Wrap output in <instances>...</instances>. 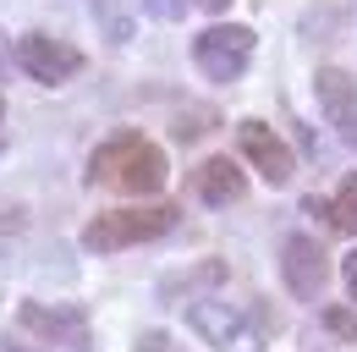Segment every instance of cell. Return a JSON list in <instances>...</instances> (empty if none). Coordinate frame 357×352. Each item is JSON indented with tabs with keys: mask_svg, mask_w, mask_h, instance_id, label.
I'll return each instance as SVG.
<instances>
[{
	"mask_svg": "<svg viewBox=\"0 0 357 352\" xmlns=\"http://www.w3.org/2000/svg\"><path fill=\"white\" fill-rule=\"evenodd\" d=\"M17 61H22V72L33 83H45V88H61L83 72V50H72V44L55 39V34H28V39L17 44Z\"/></svg>",
	"mask_w": 357,
	"mask_h": 352,
	"instance_id": "cell-5",
	"label": "cell"
},
{
	"mask_svg": "<svg viewBox=\"0 0 357 352\" xmlns=\"http://www.w3.org/2000/svg\"><path fill=\"white\" fill-rule=\"evenodd\" d=\"M187 325H192V336H204V347H215V352H264V330L242 308L192 298L187 303Z\"/></svg>",
	"mask_w": 357,
	"mask_h": 352,
	"instance_id": "cell-3",
	"label": "cell"
},
{
	"mask_svg": "<svg viewBox=\"0 0 357 352\" xmlns=\"http://www.w3.org/2000/svg\"><path fill=\"white\" fill-rule=\"evenodd\" d=\"M280 270H286V286L297 298H319L324 281H330V259L313 237H286L280 242Z\"/></svg>",
	"mask_w": 357,
	"mask_h": 352,
	"instance_id": "cell-6",
	"label": "cell"
},
{
	"mask_svg": "<svg viewBox=\"0 0 357 352\" xmlns=\"http://www.w3.org/2000/svg\"><path fill=\"white\" fill-rule=\"evenodd\" d=\"M253 28H236V22H220V28H204L192 39V66L209 78V83H236L253 61Z\"/></svg>",
	"mask_w": 357,
	"mask_h": 352,
	"instance_id": "cell-4",
	"label": "cell"
},
{
	"mask_svg": "<svg viewBox=\"0 0 357 352\" xmlns=\"http://www.w3.org/2000/svg\"><path fill=\"white\" fill-rule=\"evenodd\" d=\"M89 182L93 187H116V193H160L165 187V149L143 132H116L93 149L89 160Z\"/></svg>",
	"mask_w": 357,
	"mask_h": 352,
	"instance_id": "cell-1",
	"label": "cell"
},
{
	"mask_svg": "<svg viewBox=\"0 0 357 352\" xmlns=\"http://www.w3.org/2000/svg\"><path fill=\"white\" fill-rule=\"evenodd\" d=\"M236 143H242V154L259 166V176H264L269 187H286L291 182V149L280 143V132L264 127V122H242L236 127Z\"/></svg>",
	"mask_w": 357,
	"mask_h": 352,
	"instance_id": "cell-7",
	"label": "cell"
},
{
	"mask_svg": "<svg viewBox=\"0 0 357 352\" xmlns=\"http://www.w3.org/2000/svg\"><path fill=\"white\" fill-rule=\"evenodd\" d=\"M192 193H198L204 204H236V198L248 193V176H242L236 160L215 154V160H204V166L192 171Z\"/></svg>",
	"mask_w": 357,
	"mask_h": 352,
	"instance_id": "cell-10",
	"label": "cell"
},
{
	"mask_svg": "<svg viewBox=\"0 0 357 352\" xmlns=\"http://www.w3.org/2000/svg\"><path fill=\"white\" fill-rule=\"evenodd\" d=\"M303 210H308V215H324V226H330V231L357 237V176H341L335 198H308Z\"/></svg>",
	"mask_w": 357,
	"mask_h": 352,
	"instance_id": "cell-11",
	"label": "cell"
},
{
	"mask_svg": "<svg viewBox=\"0 0 357 352\" xmlns=\"http://www.w3.org/2000/svg\"><path fill=\"white\" fill-rule=\"evenodd\" d=\"M137 352H165V336H143V342H137Z\"/></svg>",
	"mask_w": 357,
	"mask_h": 352,
	"instance_id": "cell-16",
	"label": "cell"
},
{
	"mask_svg": "<svg viewBox=\"0 0 357 352\" xmlns=\"http://www.w3.org/2000/svg\"><path fill=\"white\" fill-rule=\"evenodd\" d=\"M0 61H6V34H0Z\"/></svg>",
	"mask_w": 357,
	"mask_h": 352,
	"instance_id": "cell-19",
	"label": "cell"
},
{
	"mask_svg": "<svg viewBox=\"0 0 357 352\" xmlns=\"http://www.w3.org/2000/svg\"><path fill=\"white\" fill-rule=\"evenodd\" d=\"M324 330H335V336L352 342V336H357V314H347V308H324Z\"/></svg>",
	"mask_w": 357,
	"mask_h": 352,
	"instance_id": "cell-13",
	"label": "cell"
},
{
	"mask_svg": "<svg viewBox=\"0 0 357 352\" xmlns=\"http://www.w3.org/2000/svg\"><path fill=\"white\" fill-rule=\"evenodd\" d=\"M0 116H6V105H0Z\"/></svg>",
	"mask_w": 357,
	"mask_h": 352,
	"instance_id": "cell-20",
	"label": "cell"
},
{
	"mask_svg": "<svg viewBox=\"0 0 357 352\" xmlns=\"http://www.w3.org/2000/svg\"><path fill=\"white\" fill-rule=\"evenodd\" d=\"M341 275H347V292H352V298H357V248H352V254H347V264H341Z\"/></svg>",
	"mask_w": 357,
	"mask_h": 352,
	"instance_id": "cell-15",
	"label": "cell"
},
{
	"mask_svg": "<svg viewBox=\"0 0 357 352\" xmlns=\"http://www.w3.org/2000/svg\"><path fill=\"white\" fill-rule=\"evenodd\" d=\"M22 226H28V210L11 204V198H0V248H6L11 237H22Z\"/></svg>",
	"mask_w": 357,
	"mask_h": 352,
	"instance_id": "cell-12",
	"label": "cell"
},
{
	"mask_svg": "<svg viewBox=\"0 0 357 352\" xmlns=\"http://www.w3.org/2000/svg\"><path fill=\"white\" fill-rule=\"evenodd\" d=\"M0 352H33V347H22V342H11V336H0Z\"/></svg>",
	"mask_w": 357,
	"mask_h": 352,
	"instance_id": "cell-17",
	"label": "cell"
},
{
	"mask_svg": "<svg viewBox=\"0 0 357 352\" xmlns=\"http://www.w3.org/2000/svg\"><path fill=\"white\" fill-rule=\"evenodd\" d=\"M22 330L33 336H50V342H66V347H89V325L77 308H50V303H22L17 308Z\"/></svg>",
	"mask_w": 357,
	"mask_h": 352,
	"instance_id": "cell-9",
	"label": "cell"
},
{
	"mask_svg": "<svg viewBox=\"0 0 357 352\" xmlns=\"http://www.w3.org/2000/svg\"><path fill=\"white\" fill-rule=\"evenodd\" d=\"M181 220L176 204H137V210H105L83 226V248L89 254H116V248H137V242H154L165 237Z\"/></svg>",
	"mask_w": 357,
	"mask_h": 352,
	"instance_id": "cell-2",
	"label": "cell"
},
{
	"mask_svg": "<svg viewBox=\"0 0 357 352\" xmlns=\"http://www.w3.org/2000/svg\"><path fill=\"white\" fill-rule=\"evenodd\" d=\"M319 105H324V116H330V127L341 132L347 143H357V83L352 72H341V66H319Z\"/></svg>",
	"mask_w": 357,
	"mask_h": 352,
	"instance_id": "cell-8",
	"label": "cell"
},
{
	"mask_svg": "<svg viewBox=\"0 0 357 352\" xmlns=\"http://www.w3.org/2000/svg\"><path fill=\"white\" fill-rule=\"evenodd\" d=\"M143 6H149V17H165V22L187 17V0H143Z\"/></svg>",
	"mask_w": 357,
	"mask_h": 352,
	"instance_id": "cell-14",
	"label": "cell"
},
{
	"mask_svg": "<svg viewBox=\"0 0 357 352\" xmlns=\"http://www.w3.org/2000/svg\"><path fill=\"white\" fill-rule=\"evenodd\" d=\"M204 6H209V11H220V6H231V0H204Z\"/></svg>",
	"mask_w": 357,
	"mask_h": 352,
	"instance_id": "cell-18",
	"label": "cell"
}]
</instances>
